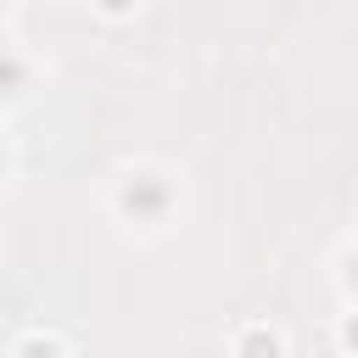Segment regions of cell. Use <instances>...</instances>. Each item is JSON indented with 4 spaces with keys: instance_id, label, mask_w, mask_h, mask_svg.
Returning <instances> with one entry per match:
<instances>
[{
    "instance_id": "obj_1",
    "label": "cell",
    "mask_w": 358,
    "mask_h": 358,
    "mask_svg": "<svg viewBox=\"0 0 358 358\" xmlns=\"http://www.w3.org/2000/svg\"><path fill=\"white\" fill-rule=\"evenodd\" d=\"M162 201H168V190H162L157 179H134V185L123 190V213H134V218H157Z\"/></svg>"
},
{
    "instance_id": "obj_2",
    "label": "cell",
    "mask_w": 358,
    "mask_h": 358,
    "mask_svg": "<svg viewBox=\"0 0 358 358\" xmlns=\"http://www.w3.org/2000/svg\"><path fill=\"white\" fill-rule=\"evenodd\" d=\"M235 352H241V358H280V341H274L268 330H246Z\"/></svg>"
},
{
    "instance_id": "obj_3",
    "label": "cell",
    "mask_w": 358,
    "mask_h": 358,
    "mask_svg": "<svg viewBox=\"0 0 358 358\" xmlns=\"http://www.w3.org/2000/svg\"><path fill=\"white\" fill-rule=\"evenodd\" d=\"M17 358H62V352H56V341H45V336H28V341L17 347Z\"/></svg>"
},
{
    "instance_id": "obj_4",
    "label": "cell",
    "mask_w": 358,
    "mask_h": 358,
    "mask_svg": "<svg viewBox=\"0 0 358 358\" xmlns=\"http://www.w3.org/2000/svg\"><path fill=\"white\" fill-rule=\"evenodd\" d=\"M341 341H347V347H352V352H358V313H352V319H347V324H341Z\"/></svg>"
},
{
    "instance_id": "obj_5",
    "label": "cell",
    "mask_w": 358,
    "mask_h": 358,
    "mask_svg": "<svg viewBox=\"0 0 358 358\" xmlns=\"http://www.w3.org/2000/svg\"><path fill=\"white\" fill-rule=\"evenodd\" d=\"M129 6H134V0H101V11H112V17H123Z\"/></svg>"
},
{
    "instance_id": "obj_6",
    "label": "cell",
    "mask_w": 358,
    "mask_h": 358,
    "mask_svg": "<svg viewBox=\"0 0 358 358\" xmlns=\"http://www.w3.org/2000/svg\"><path fill=\"white\" fill-rule=\"evenodd\" d=\"M0 84H17V67H0Z\"/></svg>"
},
{
    "instance_id": "obj_7",
    "label": "cell",
    "mask_w": 358,
    "mask_h": 358,
    "mask_svg": "<svg viewBox=\"0 0 358 358\" xmlns=\"http://www.w3.org/2000/svg\"><path fill=\"white\" fill-rule=\"evenodd\" d=\"M347 280H352V285H358V257H352V268H347Z\"/></svg>"
},
{
    "instance_id": "obj_8",
    "label": "cell",
    "mask_w": 358,
    "mask_h": 358,
    "mask_svg": "<svg viewBox=\"0 0 358 358\" xmlns=\"http://www.w3.org/2000/svg\"><path fill=\"white\" fill-rule=\"evenodd\" d=\"M0 11H6V0H0Z\"/></svg>"
}]
</instances>
